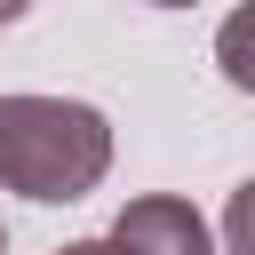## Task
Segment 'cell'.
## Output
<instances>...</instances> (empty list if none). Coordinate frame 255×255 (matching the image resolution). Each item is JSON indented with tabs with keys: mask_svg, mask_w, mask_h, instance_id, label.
<instances>
[{
	"mask_svg": "<svg viewBox=\"0 0 255 255\" xmlns=\"http://www.w3.org/2000/svg\"><path fill=\"white\" fill-rule=\"evenodd\" d=\"M151 8H191V0H151Z\"/></svg>",
	"mask_w": 255,
	"mask_h": 255,
	"instance_id": "52a82bcc",
	"label": "cell"
},
{
	"mask_svg": "<svg viewBox=\"0 0 255 255\" xmlns=\"http://www.w3.org/2000/svg\"><path fill=\"white\" fill-rule=\"evenodd\" d=\"M56 255H120V239L104 231V239H72V247H56Z\"/></svg>",
	"mask_w": 255,
	"mask_h": 255,
	"instance_id": "5b68a950",
	"label": "cell"
},
{
	"mask_svg": "<svg viewBox=\"0 0 255 255\" xmlns=\"http://www.w3.org/2000/svg\"><path fill=\"white\" fill-rule=\"evenodd\" d=\"M215 64H223V80H231L239 96H255V0L223 16V32H215Z\"/></svg>",
	"mask_w": 255,
	"mask_h": 255,
	"instance_id": "3957f363",
	"label": "cell"
},
{
	"mask_svg": "<svg viewBox=\"0 0 255 255\" xmlns=\"http://www.w3.org/2000/svg\"><path fill=\"white\" fill-rule=\"evenodd\" d=\"M24 8H32V0H0V24H8V16H24Z\"/></svg>",
	"mask_w": 255,
	"mask_h": 255,
	"instance_id": "8992f818",
	"label": "cell"
},
{
	"mask_svg": "<svg viewBox=\"0 0 255 255\" xmlns=\"http://www.w3.org/2000/svg\"><path fill=\"white\" fill-rule=\"evenodd\" d=\"M112 239H120V255H215L207 215H199L191 199H175V191L128 199V207H120V223H112Z\"/></svg>",
	"mask_w": 255,
	"mask_h": 255,
	"instance_id": "7a4b0ae2",
	"label": "cell"
},
{
	"mask_svg": "<svg viewBox=\"0 0 255 255\" xmlns=\"http://www.w3.org/2000/svg\"><path fill=\"white\" fill-rule=\"evenodd\" d=\"M223 247L231 255H255V175L231 191V207H223Z\"/></svg>",
	"mask_w": 255,
	"mask_h": 255,
	"instance_id": "277c9868",
	"label": "cell"
},
{
	"mask_svg": "<svg viewBox=\"0 0 255 255\" xmlns=\"http://www.w3.org/2000/svg\"><path fill=\"white\" fill-rule=\"evenodd\" d=\"M112 175V120L72 96H0V191L72 207Z\"/></svg>",
	"mask_w": 255,
	"mask_h": 255,
	"instance_id": "6da1fadb",
	"label": "cell"
},
{
	"mask_svg": "<svg viewBox=\"0 0 255 255\" xmlns=\"http://www.w3.org/2000/svg\"><path fill=\"white\" fill-rule=\"evenodd\" d=\"M0 255H8V231H0Z\"/></svg>",
	"mask_w": 255,
	"mask_h": 255,
	"instance_id": "ba28073f",
	"label": "cell"
}]
</instances>
